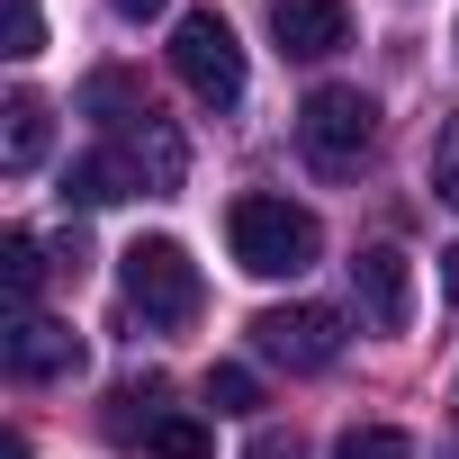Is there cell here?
<instances>
[{"label": "cell", "mask_w": 459, "mask_h": 459, "mask_svg": "<svg viewBox=\"0 0 459 459\" xmlns=\"http://www.w3.org/2000/svg\"><path fill=\"white\" fill-rule=\"evenodd\" d=\"M333 459H414V441H405L396 423H351V432L333 441Z\"/></svg>", "instance_id": "obj_16"}, {"label": "cell", "mask_w": 459, "mask_h": 459, "mask_svg": "<svg viewBox=\"0 0 459 459\" xmlns=\"http://www.w3.org/2000/svg\"><path fill=\"white\" fill-rule=\"evenodd\" d=\"M0 360H10V378L46 387V378H73L82 369V333L28 307V316H10V333H0Z\"/></svg>", "instance_id": "obj_7"}, {"label": "cell", "mask_w": 459, "mask_h": 459, "mask_svg": "<svg viewBox=\"0 0 459 459\" xmlns=\"http://www.w3.org/2000/svg\"><path fill=\"white\" fill-rule=\"evenodd\" d=\"M244 459H307V441H298V432H280V423H262V432L244 441Z\"/></svg>", "instance_id": "obj_19"}, {"label": "cell", "mask_w": 459, "mask_h": 459, "mask_svg": "<svg viewBox=\"0 0 459 459\" xmlns=\"http://www.w3.org/2000/svg\"><path fill=\"white\" fill-rule=\"evenodd\" d=\"M225 244H235V271H253V280H298V271H316V253H325V225H316L298 198L253 189V198L225 207Z\"/></svg>", "instance_id": "obj_1"}, {"label": "cell", "mask_w": 459, "mask_h": 459, "mask_svg": "<svg viewBox=\"0 0 459 459\" xmlns=\"http://www.w3.org/2000/svg\"><path fill=\"white\" fill-rule=\"evenodd\" d=\"M144 450H153V459H216V441H207L198 414H162V423L144 432Z\"/></svg>", "instance_id": "obj_14"}, {"label": "cell", "mask_w": 459, "mask_h": 459, "mask_svg": "<svg viewBox=\"0 0 459 459\" xmlns=\"http://www.w3.org/2000/svg\"><path fill=\"white\" fill-rule=\"evenodd\" d=\"M298 144H307V162L316 171H360L369 162V144H378V100L369 91H351V82H325V91H307V108H298Z\"/></svg>", "instance_id": "obj_3"}, {"label": "cell", "mask_w": 459, "mask_h": 459, "mask_svg": "<svg viewBox=\"0 0 459 459\" xmlns=\"http://www.w3.org/2000/svg\"><path fill=\"white\" fill-rule=\"evenodd\" d=\"M144 108H153V100H144V82H135V73H117V64L82 82V117H100L108 135H117V126H135Z\"/></svg>", "instance_id": "obj_11"}, {"label": "cell", "mask_w": 459, "mask_h": 459, "mask_svg": "<svg viewBox=\"0 0 459 459\" xmlns=\"http://www.w3.org/2000/svg\"><path fill=\"white\" fill-rule=\"evenodd\" d=\"M171 73H180L207 108H235V100H244V46H235V28H225L216 10H189V19L171 28Z\"/></svg>", "instance_id": "obj_4"}, {"label": "cell", "mask_w": 459, "mask_h": 459, "mask_svg": "<svg viewBox=\"0 0 459 459\" xmlns=\"http://www.w3.org/2000/svg\"><path fill=\"white\" fill-rule=\"evenodd\" d=\"M441 298H450V307H459V244H450V253H441Z\"/></svg>", "instance_id": "obj_20"}, {"label": "cell", "mask_w": 459, "mask_h": 459, "mask_svg": "<svg viewBox=\"0 0 459 459\" xmlns=\"http://www.w3.org/2000/svg\"><path fill=\"white\" fill-rule=\"evenodd\" d=\"M271 37L298 64H325L351 46V0H271Z\"/></svg>", "instance_id": "obj_8"}, {"label": "cell", "mask_w": 459, "mask_h": 459, "mask_svg": "<svg viewBox=\"0 0 459 459\" xmlns=\"http://www.w3.org/2000/svg\"><path fill=\"white\" fill-rule=\"evenodd\" d=\"M0 459H28V432H10V441H0Z\"/></svg>", "instance_id": "obj_22"}, {"label": "cell", "mask_w": 459, "mask_h": 459, "mask_svg": "<svg viewBox=\"0 0 459 459\" xmlns=\"http://www.w3.org/2000/svg\"><path fill=\"white\" fill-rule=\"evenodd\" d=\"M117 289H126V307H135L144 325H189V316L207 307L198 262H189L171 235H135V244L117 253Z\"/></svg>", "instance_id": "obj_2"}, {"label": "cell", "mask_w": 459, "mask_h": 459, "mask_svg": "<svg viewBox=\"0 0 459 459\" xmlns=\"http://www.w3.org/2000/svg\"><path fill=\"white\" fill-rule=\"evenodd\" d=\"M108 198H126V171H117V153L100 144V153H82V162L64 171V207H108Z\"/></svg>", "instance_id": "obj_12"}, {"label": "cell", "mask_w": 459, "mask_h": 459, "mask_svg": "<svg viewBox=\"0 0 459 459\" xmlns=\"http://www.w3.org/2000/svg\"><path fill=\"white\" fill-rule=\"evenodd\" d=\"M253 351L280 369H325L342 351V316L333 307H271V316H253Z\"/></svg>", "instance_id": "obj_6"}, {"label": "cell", "mask_w": 459, "mask_h": 459, "mask_svg": "<svg viewBox=\"0 0 459 459\" xmlns=\"http://www.w3.org/2000/svg\"><path fill=\"white\" fill-rule=\"evenodd\" d=\"M108 10H117V19H153V10H162V0H108Z\"/></svg>", "instance_id": "obj_21"}, {"label": "cell", "mask_w": 459, "mask_h": 459, "mask_svg": "<svg viewBox=\"0 0 459 459\" xmlns=\"http://www.w3.org/2000/svg\"><path fill=\"white\" fill-rule=\"evenodd\" d=\"M207 405H216V414H262V378H253L244 360H216V369H207Z\"/></svg>", "instance_id": "obj_15"}, {"label": "cell", "mask_w": 459, "mask_h": 459, "mask_svg": "<svg viewBox=\"0 0 459 459\" xmlns=\"http://www.w3.org/2000/svg\"><path fill=\"white\" fill-rule=\"evenodd\" d=\"M351 289H360V316H369L378 333H405V316H414V271H405L396 244H369V253L351 262Z\"/></svg>", "instance_id": "obj_9"}, {"label": "cell", "mask_w": 459, "mask_h": 459, "mask_svg": "<svg viewBox=\"0 0 459 459\" xmlns=\"http://www.w3.org/2000/svg\"><path fill=\"white\" fill-rule=\"evenodd\" d=\"M0 55H46V10H37V0H10V46H0Z\"/></svg>", "instance_id": "obj_17"}, {"label": "cell", "mask_w": 459, "mask_h": 459, "mask_svg": "<svg viewBox=\"0 0 459 459\" xmlns=\"http://www.w3.org/2000/svg\"><path fill=\"white\" fill-rule=\"evenodd\" d=\"M46 144H55V108H46L37 91H19L10 108H0V162H10V171H37Z\"/></svg>", "instance_id": "obj_10"}, {"label": "cell", "mask_w": 459, "mask_h": 459, "mask_svg": "<svg viewBox=\"0 0 459 459\" xmlns=\"http://www.w3.org/2000/svg\"><path fill=\"white\" fill-rule=\"evenodd\" d=\"M0 280H10V298H19V316H28L37 289H46V244H37V235H10V244H0Z\"/></svg>", "instance_id": "obj_13"}, {"label": "cell", "mask_w": 459, "mask_h": 459, "mask_svg": "<svg viewBox=\"0 0 459 459\" xmlns=\"http://www.w3.org/2000/svg\"><path fill=\"white\" fill-rule=\"evenodd\" d=\"M432 189L459 207V117H441V135H432Z\"/></svg>", "instance_id": "obj_18"}, {"label": "cell", "mask_w": 459, "mask_h": 459, "mask_svg": "<svg viewBox=\"0 0 459 459\" xmlns=\"http://www.w3.org/2000/svg\"><path fill=\"white\" fill-rule=\"evenodd\" d=\"M108 153H117L126 189H144V198H171V189L189 180V144H180V126H171L162 108H144L135 126H117V135H108Z\"/></svg>", "instance_id": "obj_5"}]
</instances>
